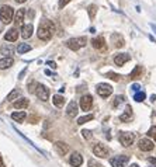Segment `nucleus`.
<instances>
[{"label": "nucleus", "mask_w": 156, "mask_h": 167, "mask_svg": "<svg viewBox=\"0 0 156 167\" xmlns=\"http://www.w3.org/2000/svg\"><path fill=\"white\" fill-rule=\"evenodd\" d=\"M53 33H55V24L49 20H44L40 24V27H38L37 35L42 41H49L51 38H52Z\"/></svg>", "instance_id": "nucleus-1"}, {"label": "nucleus", "mask_w": 156, "mask_h": 167, "mask_svg": "<svg viewBox=\"0 0 156 167\" xmlns=\"http://www.w3.org/2000/svg\"><path fill=\"white\" fill-rule=\"evenodd\" d=\"M87 38L86 37H79V38H70L69 41L66 42V46L72 51H79L80 48L86 46Z\"/></svg>", "instance_id": "nucleus-2"}, {"label": "nucleus", "mask_w": 156, "mask_h": 167, "mask_svg": "<svg viewBox=\"0 0 156 167\" xmlns=\"http://www.w3.org/2000/svg\"><path fill=\"white\" fill-rule=\"evenodd\" d=\"M13 16H14V11H13V7L10 6H3L2 10H0V20L3 21L4 24H8L13 21Z\"/></svg>", "instance_id": "nucleus-3"}, {"label": "nucleus", "mask_w": 156, "mask_h": 167, "mask_svg": "<svg viewBox=\"0 0 156 167\" xmlns=\"http://www.w3.org/2000/svg\"><path fill=\"white\" fill-rule=\"evenodd\" d=\"M119 139V143L123 145V146H131L134 140H135V135L132 134V132H121L118 136Z\"/></svg>", "instance_id": "nucleus-4"}, {"label": "nucleus", "mask_w": 156, "mask_h": 167, "mask_svg": "<svg viewBox=\"0 0 156 167\" xmlns=\"http://www.w3.org/2000/svg\"><path fill=\"white\" fill-rule=\"evenodd\" d=\"M129 162V157L125 155H119V156H114L110 159V164L113 167H125L127 163Z\"/></svg>", "instance_id": "nucleus-5"}, {"label": "nucleus", "mask_w": 156, "mask_h": 167, "mask_svg": "<svg viewBox=\"0 0 156 167\" xmlns=\"http://www.w3.org/2000/svg\"><path fill=\"white\" fill-rule=\"evenodd\" d=\"M96 90H97V94L103 98H107L113 93V87H111L110 84H107V83H100V84H97Z\"/></svg>", "instance_id": "nucleus-6"}, {"label": "nucleus", "mask_w": 156, "mask_h": 167, "mask_svg": "<svg viewBox=\"0 0 156 167\" xmlns=\"http://www.w3.org/2000/svg\"><path fill=\"white\" fill-rule=\"evenodd\" d=\"M35 94H37V97L41 100V101H46L48 98H49V90L46 89L44 84H38L37 89H35Z\"/></svg>", "instance_id": "nucleus-7"}, {"label": "nucleus", "mask_w": 156, "mask_h": 167, "mask_svg": "<svg viewBox=\"0 0 156 167\" xmlns=\"http://www.w3.org/2000/svg\"><path fill=\"white\" fill-rule=\"evenodd\" d=\"M93 153L97 157H107L108 156V149L104 146L103 143H96L93 146Z\"/></svg>", "instance_id": "nucleus-8"}, {"label": "nucleus", "mask_w": 156, "mask_h": 167, "mask_svg": "<svg viewBox=\"0 0 156 167\" xmlns=\"http://www.w3.org/2000/svg\"><path fill=\"white\" fill-rule=\"evenodd\" d=\"M93 106V97L90 94H84L82 98H80V108L83 111H89Z\"/></svg>", "instance_id": "nucleus-9"}, {"label": "nucleus", "mask_w": 156, "mask_h": 167, "mask_svg": "<svg viewBox=\"0 0 156 167\" xmlns=\"http://www.w3.org/2000/svg\"><path fill=\"white\" fill-rule=\"evenodd\" d=\"M138 146H139V149L142 152H151L155 145H153V142L151 140V139L144 138V139H141L139 140V145H138Z\"/></svg>", "instance_id": "nucleus-10"}, {"label": "nucleus", "mask_w": 156, "mask_h": 167, "mask_svg": "<svg viewBox=\"0 0 156 167\" xmlns=\"http://www.w3.org/2000/svg\"><path fill=\"white\" fill-rule=\"evenodd\" d=\"M69 163L70 166H73V167H80L83 163V157L80 153H78V152H75V153H72V156H70V159H69Z\"/></svg>", "instance_id": "nucleus-11"}, {"label": "nucleus", "mask_w": 156, "mask_h": 167, "mask_svg": "<svg viewBox=\"0 0 156 167\" xmlns=\"http://www.w3.org/2000/svg\"><path fill=\"white\" fill-rule=\"evenodd\" d=\"M53 147H55V150H56V153L59 156H65L69 152V146L65 142H56L53 145Z\"/></svg>", "instance_id": "nucleus-12"}, {"label": "nucleus", "mask_w": 156, "mask_h": 167, "mask_svg": "<svg viewBox=\"0 0 156 167\" xmlns=\"http://www.w3.org/2000/svg\"><path fill=\"white\" fill-rule=\"evenodd\" d=\"M129 59H131V56H129L128 53H118V55H115V58H114V63L117 66H123V65H125Z\"/></svg>", "instance_id": "nucleus-13"}, {"label": "nucleus", "mask_w": 156, "mask_h": 167, "mask_svg": "<svg viewBox=\"0 0 156 167\" xmlns=\"http://www.w3.org/2000/svg\"><path fill=\"white\" fill-rule=\"evenodd\" d=\"M34 33V27L33 24H25L21 27V37L24 38V39H27V38H30L31 35H33Z\"/></svg>", "instance_id": "nucleus-14"}, {"label": "nucleus", "mask_w": 156, "mask_h": 167, "mask_svg": "<svg viewBox=\"0 0 156 167\" xmlns=\"http://www.w3.org/2000/svg\"><path fill=\"white\" fill-rule=\"evenodd\" d=\"M131 119H132V108H131V106H127L125 107V111L119 115V121L128 122V121H131Z\"/></svg>", "instance_id": "nucleus-15"}, {"label": "nucleus", "mask_w": 156, "mask_h": 167, "mask_svg": "<svg viewBox=\"0 0 156 167\" xmlns=\"http://www.w3.org/2000/svg\"><path fill=\"white\" fill-rule=\"evenodd\" d=\"M66 114H68V117H70V118H75V117L78 115V104L75 101L69 102V106L66 108Z\"/></svg>", "instance_id": "nucleus-16"}, {"label": "nucleus", "mask_w": 156, "mask_h": 167, "mask_svg": "<svg viewBox=\"0 0 156 167\" xmlns=\"http://www.w3.org/2000/svg\"><path fill=\"white\" fill-rule=\"evenodd\" d=\"M111 42L114 44L115 48H123L124 44H125L123 35H119V34H113V35H111Z\"/></svg>", "instance_id": "nucleus-17"}, {"label": "nucleus", "mask_w": 156, "mask_h": 167, "mask_svg": "<svg viewBox=\"0 0 156 167\" xmlns=\"http://www.w3.org/2000/svg\"><path fill=\"white\" fill-rule=\"evenodd\" d=\"M17 38H18V30H16V28L8 30L7 34L4 35V39H6V41H10V42L16 41Z\"/></svg>", "instance_id": "nucleus-18"}, {"label": "nucleus", "mask_w": 156, "mask_h": 167, "mask_svg": "<svg viewBox=\"0 0 156 167\" xmlns=\"http://www.w3.org/2000/svg\"><path fill=\"white\" fill-rule=\"evenodd\" d=\"M91 45H93V48H96V49H103V48H106V41H104L103 37H97L91 41Z\"/></svg>", "instance_id": "nucleus-19"}, {"label": "nucleus", "mask_w": 156, "mask_h": 167, "mask_svg": "<svg viewBox=\"0 0 156 167\" xmlns=\"http://www.w3.org/2000/svg\"><path fill=\"white\" fill-rule=\"evenodd\" d=\"M14 61H13L11 56H6L3 59H0V69H7L10 66H13Z\"/></svg>", "instance_id": "nucleus-20"}, {"label": "nucleus", "mask_w": 156, "mask_h": 167, "mask_svg": "<svg viewBox=\"0 0 156 167\" xmlns=\"http://www.w3.org/2000/svg\"><path fill=\"white\" fill-rule=\"evenodd\" d=\"M52 102L53 106L58 107V108H61V107H63V104H65V98L62 97L61 94H55L52 97Z\"/></svg>", "instance_id": "nucleus-21"}, {"label": "nucleus", "mask_w": 156, "mask_h": 167, "mask_svg": "<svg viewBox=\"0 0 156 167\" xmlns=\"http://www.w3.org/2000/svg\"><path fill=\"white\" fill-rule=\"evenodd\" d=\"M23 21H24V10H17L16 16H14V23L23 27Z\"/></svg>", "instance_id": "nucleus-22"}, {"label": "nucleus", "mask_w": 156, "mask_h": 167, "mask_svg": "<svg viewBox=\"0 0 156 167\" xmlns=\"http://www.w3.org/2000/svg\"><path fill=\"white\" fill-rule=\"evenodd\" d=\"M30 104V101L27 100V98H20V100H17V101H14V107L16 108H18V110H21V108H27Z\"/></svg>", "instance_id": "nucleus-23"}, {"label": "nucleus", "mask_w": 156, "mask_h": 167, "mask_svg": "<svg viewBox=\"0 0 156 167\" xmlns=\"http://www.w3.org/2000/svg\"><path fill=\"white\" fill-rule=\"evenodd\" d=\"M25 117H27V115H25L24 111H18V112H13L11 114V118L14 119V121H17V122H23L25 119Z\"/></svg>", "instance_id": "nucleus-24"}, {"label": "nucleus", "mask_w": 156, "mask_h": 167, "mask_svg": "<svg viewBox=\"0 0 156 167\" xmlns=\"http://www.w3.org/2000/svg\"><path fill=\"white\" fill-rule=\"evenodd\" d=\"M2 55H6V56H10V55H13V51H14V48H13L10 44H4L3 46H2Z\"/></svg>", "instance_id": "nucleus-25"}, {"label": "nucleus", "mask_w": 156, "mask_h": 167, "mask_svg": "<svg viewBox=\"0 0 156 167\" xmlns=\"http://www.w3.org/2000/svg\"><path fill=\"white\" fill-rule=\"evenodd\" d=\"M141 74H142V66H136L135 69L131 72L129 77L131 79H138V77H141Z\"/></svg>", "instance_id": "nucleus-26"}, {"label": "nucleus", "mask_w": 156, "mask_h": 167, "mask_svg": "<svg viewBox=\"0 0 156 167\" xmlns=\"http://www.w3.org/2000/svg\"><path fill=\"white\" fill-rule=\"evenodd\" d=\"M31 51V46L28 44H18L17 46V52L18 53H25V52H30Z\"/></svg>", "instance_id": "nucleus-27"}, {"label": "nucleus", "mask_w": 156, "mask_h": 167, "mask_svg": "<svg viewBox=\"0 0 156 167\" xmlns=\"http://www.w3.org/2000/svg\"><path fill=\"white\" fill-rule=\"evenodd\" d=\"M18 97H20V91L14 89L11 93L7 96V101H14V100H18Z\"/></svg>", "instance_id": "nucleus-28"}, {"label": "nucleus", "mask_w": 156, "mask_h": 167, "mask_svg": "<svg viewBox=\"0 0 156 167\" xmlns=\"http://www.w3.org/2000/svg\"><path fill=\"white\" fill-rule=\"evenodd\" d=\"M94 118L91 114H89V115H84V117H80V118L78 119V124L79 125H83V124H86V122H89V121H91V119Z\"/></svg>", "instance_id": "nucleus-29"}, {"label": "nucleus", "mask_w": 156, "mask_h": 167, "mask_svg": "<svg viewBox=\"0 0 156 167\" xmlns=\"http://www.w3.org/2000/svg\"><path fill=\"white\" fill-rule=\"evenodd\" d=\"M145 97H146V94H145L144 91H138V93H135V96H134V100H135L136 102H142L145 100Z\"/></svg>", "instance_id": "nucleus-30"}, {"label": "nucleus", "mask_w": 156, "mask_h": 167, "mask_svg": "<svg viewBox=\"0 0 156 167\" xmlns=\"http://www.w3.org/2000/svg\"><path fill=\"white\" fill-rule=\"evenodd\" d=\"M87 11H89V17H90V18H94V17H96V13H97V6H94V4L89 6Z\"/></svg>", "instance_id": "nucleus-31"}, {"label": "nucleus", "mask_w": 156, "mask_h": 167, "mask_svg": "<svg viewBox=\"0 0 156 167\" xmlns=\"http://www.w3.org/2000/svg\"><path fill=\"white\" fill-rule=\"evenodd\" d=\"M123 101H124V96H117L114 98V101H113V107H118Z\"/></svg>", "instance_id": "nucleus-32"}, {"label": "nucleus", "mask_w": 156, "mask_h": 167, "mask_svg": "<svg viewBox=\"0 0 156 167\" xmlns=\"http://www.w3.org/2000/svg\"><path fill=\"white\" fill-rule=\"evenodd\" d=\"M107 77H110L111 80H114V82H118V80H119V74L113 73V72H108V73H107Z\"/></svg>", "instance_id": "nucleus-33"}, {"label": "nucleus", "mask_w": 156, "mask_h": 167, "mask_svg": "<svg viewBox=\"0 0 156 167\" xmlns=\"http://www.w3.org/2000/svg\"><path fill=\"white\" fill-rule=\"evenodd\" d=\"M148 136H151L156 140V126H151V129L148 131Z\"/></svg>", "instance_id": "nucleus-34"}, {"label": "nucleus", "mask_w": 156, "mask_h": 167, "mask_svg": "<svg viewBox=\"0 0 156 167\" xmlns=\"http://www.w3.org/2000/svg\"><path fill=\"white\" fill-rule=\"evenodd\" d=\"M148 167H156V157H149L148 159Z\"/></svg>", "instance_id": "nucleus-35"}, {"label": "nucleus", "mask_w": 156, "mask_h": 167, "mask_svg": "<svg viewBox=\"0 0 156 167\" xmlns=\"http://www.w3.org/2000/svg\"><path fill=\"white\" fill-rule=\"evenodd\" d=\"M82 135H83V138H84V139H90L91 138V132H90V131H87V129L82 131Z\"/></svg>", "instance_id": "nucleus-36"}, {"label": "nucleus", "mask_w": 156, "mask_h": 167, "mask_svg": "<svg viewBox=\"0 0 156 167\" xmlns=\"http://www.w3.org/2000/svg\"><path fill=\"white\" fill-rule=\"evenodd\" d=\"M37 86H38V83H35V82H31V84L28 83V91H30V93L35 91V89H34V87H37Z\"/></svg>", "instance_id": "nucleus-37"}, {"label": "nucleus", "mask_w": 156, "mask_h": 167, "mask_svg": "<svg viewBox=\"0 0 156 167\" xmlns=\"http://www.w3.org/2000/svg\"><path fill=\"white\" fill-rule=\"evenodd\" d=\"M89 167H101V166H100V164L97 163L96 160L91 159V160H89Z\"/></svg>", "instance_id": "nucleus-38"}, {"label": "nucleus", "mask_w": 156, "mask_h": 167, "mask_svg": "<svg viewBox=\"0 0 156 167\" xmlns=\"http://www.w3.org/2000/svg\"><path fill=\"white\" fill-rule=\"evenodd\" d=\"M69 2L70 0H59V8H63Z\"/></svg>", "instance_id": "nucleus-39"}, {"label": "nucleus", "mask_w": 156, "mask_h": 167, "mask_svg": "<svg viewBox=\"0 0 156 167\" xmlns=\"http://www.w3.org/2000/svg\"><path fill=\"white\" fill-rule=\"evenodd\" d=\"M131 89L134 90V91H136V93H138V91H139V89H141V86L135 83V84H132V86H131Z\"/></svg>", "instance_id": "nucleus-40"}, {"label": "nucleus", "mask_w": 156, "mask_h": 167, "mask_svg": "<svg viewBox=\"0 0 156 167\" xmlns=\"http://www.w3.org/2000/svg\"><path fill=\"white\" fill-rule=\"evenodd\" d=\"M48 66H51V68H52V69H55V68H56V65H55V62H48Z\"/></svg>", "instance_id": "nucleus-41"}, {"label": "nucleus", "mask_w": 156, "mask_h": 167, "mask_svg": "<svg viewBox=\"0 0 156 167\" xmlns=\"http://www.w3.org/2000/svg\"><path fill=\"white\" fill-rule=\"evenodd\" d=\"M24 73H25V69H24V70H23V72H21V73H20V76H18V79H23V76H24Z\"/></svg>", "instance_id": "nucleus-42"}, {"label": "nucleus", "mask_w": 156, "mask_h": 167, "mask_svg": "<svg viewBox=\"0 0 156 167\" xmlns=\"http://www.w3.org/2000/svg\"><path fill=\"white\" fill-rule=\"evenodd\" d=\"M0 167H4V163H3V160H2V157H0Z\"/></svg>", "instance_id": "nucleus-43"}, {"label": "nucleus", "mask_w": 156, "mask_h": 167, "mask_svg": "<svg viewBox=\"0 0 156 167\" xmlns=\"http://www.w3.org/2000/svg\"><path fill=\"white\" fill-rule=\"evenodd\" d=\"M151 27H152V28H153V31L156 33V25H155V24H151Z\"/></svg>", "instance_id": "nucleus-44"}, {"label": "nucleus", "mask_w": 156, "mask_h": 167, "mask_svg": "<svg viewBox=\"0 0 156 167\" xmlns=\"http://www.w3.org/2000/svg\"><path fill=\"white\" fill-rule=\"evenodd\" d=\"M16 2H17V3H24L25 0H16Z\"/></svg>", "instance_id": "nucleus-45"}, {"label": "nucleus", "mask_w": 156, "mask_h": 167, "mask_svg": "<svg viewBox=\"0 0 156 167\" xmlns=\"http://www.w3.org/2000/svg\"><path fill=\"white\" fill-rule=\"evenodd\" d=\"M129 167H139V166H138V164H131Z\"/></svg>", "instance_id": "nucleus-46"}, {"label": "nucleus", "mask_w": 156, "mask_h": 167, "mask_svg": "<svg viewBox=\"0 0 156 167\" xmlns=\"http://www.w3.org/2000/svg\"><path fill=\"white\" fill-rule=\"evenodd\" d=\"M2 30H3V28H2V25H0V33H2Z\"/></svg>", "instance_id": "nucleus-47"}]
</instances>
